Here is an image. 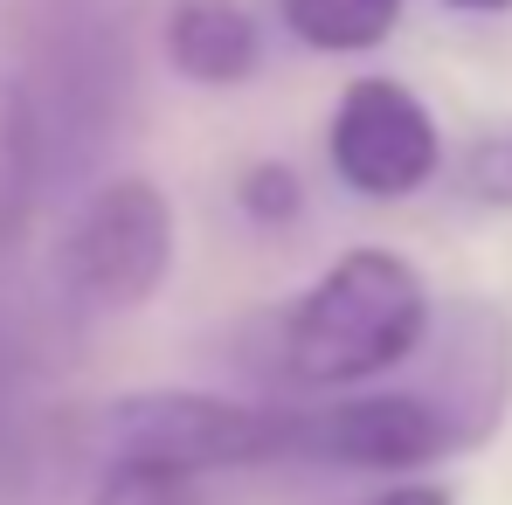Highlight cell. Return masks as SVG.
Instances as JSON below:
<instances>
[{"label": "cell", "mask_w": 512, "mask_h": 505, "mask_svg": "<svg viewBox=\"0 0 512 505\" xmlns=\"http://www.w3.org/2000/svg\"><path fill=\"white\" fill-rule=\"evenodd\" d=\"M429 284L402 250H346L326 263L277 319L270 381L291 395H360L381 374H402L429 339Z\"/></svg>", "instance_id": "1"}, {"label": "cell", "mask_w": 512, "mask_h": 505, "mask_svg": "<svg viewBox=\"0 0 512 505\" xmlns=\"http://www.w3.org/2000/svg\"><path fill=\"white\" fill-rule=\"evenodd\" d=\"M167 63L201 90H236L263 63V28L243 0H173Z\"/></svg>", "instance_id": "7"}, {"label": "cell", "mask_w": 512, "mask_h": 505, "mask_svg": "<svg viewBox=\"0 0 512 505\" xmlns=\"http://www.w3.org/2000/svg\"><path fill=\"white\" fill-rule=\"evenodd\" d=\"M14 429V346H7V326H0V443Z\"/></svg>", "instance_id": "13"}, {"label": "cell", "mask_w": 512, "mask_h": 505, "mask_svg": "<svg viewBox=\"0 0 512 505\" xmlns=\"http://www.w3.org/2000/svg\"><path fill=\"white\" fill-rule=\"evenodd\" d=\"M416 360H423L416 388L443 416L457 457L485 450L506 429V409H512V319L492 298H457L450 312L429 319V339Z\"/></svg>", "instance_id": "6"}, {"label": "cell", "mask_w": 512, "mask_h": 505, "mask_svg": "<svg viewBox=\"0 0 512 505\" xmlns=\"http://www.w3.org/2000/svg\"><path fill=\"white\" fill-rule=\"evenodd\" d=\"M173 270V208L146 173L90 187L56 243V284L90 319H125L153 305Z\"/></svg>", "instance_id": "3"}, {"label": "cell", "mask_w": 512, "mask_h": 505, "mask_svg": "<svg viewBox=\"0 0 512 505\" xmlns=\"http://www.w3.org/2000/svg\"><path fill=\"white\" fill-rule=\"evenodd\" d=\"M277 21L319 56H367L395 35L402 0H277Z\"/></svg>", "instance_id": "8"}, {"label": "cell", "mask_w": 512, "mask_h": 505, "mask_svg": "<svg viewBox=\"0 0 512 505\" xmlns=\"http://www.w3.org/2000/svg\"><path fill=\"white\" fill-rule=\"evenodd\" d=\"M443 457H457V443L416 381L298 402V464H312V471H367V478L409 485L416 471L443 464Z\"/></svg>", "instance_id": "4"}, {"label": "cell", "mask_w": 512, "mask_h": 505, "mask_svg": "<svg viewBox=\"0 0 512 505\" xmlns=\"http://www.w3.org/2000/svg\"><path fill=\"white\" fill-rule=\"evenodd\" d=\"M84 457L97 471L146 464V471H173L194 485L208 471L298 464V402H236V395H208V388L118 395L90 416Z\"/></svg>", "instance_id": "2"}, {"label": "cell", "mask_w": 512, "mask_h": 505, "mask_svg": "<svg viewBox=\"0 0 512 505\" xmlns=\"http://www.w3.org/2000/svg\"><path fill=\"white\" fill-rule=\"evenodd\" d=\"M367 505H457L443 485H423V478H409V485H388V492H374Z\"/></svg>", "instance_id": "12"}, {"label": "cell", "mask_w": 512, "mask_h": 505, "mask_svg": "<svg viewBox=\"0 0 512 505\" xmlns=\"http://www.w3.org/2000/svg\"><path fill=\"white\" fill-rule=\"evenodd\" d=\"M443 7H457V14H512V0H443Z\"/></svg>", "instance_id": "14"}, {"label": "cell", "mask_w": 512, "mask_h": 505, "mask_svg": "<svg viewBox=\"0 0 512 505\" xmlns=\"http://www.w3.org/2000/svg\"><path fill=\"white\" fill-rule=\"evenodd\" d=\"M457 187H464L471 201H485V208H512V125L464 146V160H457Z\"/></svg>", "instance_id": "11"}, {"label": "cell", "mask_w": 512, "mask_h": 505, "mask_svg": "<svg viewBox=\"0 0 512 505\" xmlns=\"http://www.w3.org/2000/svg\"><path fill=\"white\" fill-rule=\"evenodd\" d=\"M236 208L250 215L256 229H291L305 215V180L284 160H250V167L236 173Z\"/></svg>", "instance_id": "9"}, {"label": "cell", "mask_w": 512, "mask_h": 505, "mask_svg": "<svg viewBox=\"0 0 512 505\" xmlns=\"http://www.w3.org/2000/svg\"><path fill=\"white\" fill-rule=\"evenodd\" d=\"M84 505H201V485L173 471H146V464H111L97 471Z\"/></svg>", "instance_id": "10"}, {"label": "cell", "mask_w": 512, "mask_h": 505, "mask_svg": "<svg viewBox=\"0 0 512 505\" xmlns=\"http://www.w3.org/2000/svg\"><path fill=\"white\" fill-rule=\"evenodd\" d=\"M326 160L360 201H409L443 167V132L409 84L360 77L340 90V111L326 125Z\"/></svg>", "instance_id": "5"}]
</instances>
